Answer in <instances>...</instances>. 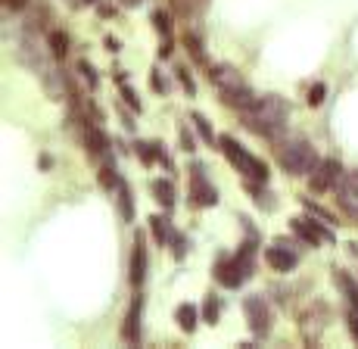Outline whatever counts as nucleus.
<instances>
[{"label": "nucleus", "instance_id": "obj_1", "mask_svg": "<svg viewBox=\"0 0 358 349\" xmlns=\"http://www.w3.org/2000/svg\"><path fill=\"white\" fill-rule=\"evenodd\" d=\"M243 125L262 137H274L287 125V103L281 97H262L243 109Z\"/></svg>", "mask_w": 358, "mask_h": 349}, {"label": "nucleus", "instance_id": "obj_2", "mask_svg": "<svg viewBox=\"0 0 358 349\" xmlns=\"http://www.w3.org/2000/svg\"><path fill=\"white\" fill-rule=\"evenodd\" d=\"M212 85H215V91L222 94V100L228 103V106H234V109H246V106L256 103V97H252L250 85L243 81V75L237 72V69H230V66L212 69Z\"/></svg>", "mask_w": 358, "mask_h": 349}, {"label": "nucleus", "instance_id": "obj_3", "mask_svg": "<svg viewBox=\"0 0 358 349\" xmlns=\"http://www.w3.org/2000/svg\"><path fill=\"white\" fill-rule=\"evenodd\" d=\"M281 166L290 174H311L321 166V159H318L315 147H311L309 141H293L290 147L281 150Z\"/></svg>", "mask_w": 358, "mask_h": 349}, {"label": "nucleus", "instance_id": "obj_4", "mask_svg": "<svg viewBox=\"0 0 358 349\" xmlns=\"http://www.w3.org/2000/svg\"><path fill=\"white\" fill-rule=\"evenodd\" d=\"M218 150H222V153L228 156V159L234 162V166L240 168L243 174H252L256 181H265V178H268V168H265V162L256 159V156H252L250 150H243L230 135H224L222 141H218Z\"/></svg>", "mask_w": 358, "mask_h": 349}, {"label": "nucleus", "instance_id": "obj_5", "mask_svg": "<svg viewBox=\"0 0 358 349\" xmlns=\"http://www.w3.org/2000/svg\"><path fill=\"white\" fill-rule=\"evenodd\" d=\"M290 231L296 237H302L305 243H311V247H321V243H333L337 237H333L331 225L327 222H311V218H290Z\"/></svg>", "mask_w": 358, "mask_h": 349}, {"label": "nucleus", "instance_id": "obj_6", "mask_svg": "<svg viewBox=\"0 0 358 349\" xmlns=\"http://www.w3.org/2000/svg\"><path fill=\"white\" fill-rule=\"evenodd\" d=\"M343 166H339L337 159H324L321 166L311 172V178H309V188L315 190V194H324V190H331V188H337L339 181H343Z\"/></svg>", "mask_w": 358, "mask_h": 349}, {"label": "nucleus", "instance_id": "obj_7", "mask_svg": "<svg viewBox=\"0 0 358 349\" xmlns=\"http://www.w3.org/2000/svg\"><path fill=\"white\" fill-rule=\"evenodd\" d=\"M243 312H246V322H250L252 334H256V337H265V334H268L271 315H268V306H265L262 296H246Z\"/></svg>", "mask_w": 358, "mask_h": 349}, {"label": "nucleus", "instance_id": "obj_8", "mask_svg": "<svg viewBox=\"0 0 358 349\" xmlns=\"http://www.w3.org/2000/svg\"><path fill=\"white\" fill-rule=\"evenodd\" d=\"M190 172H193V181H190V196H193V203H196V206H215V203H218V190L206 181L203 166H193Z\"/></svg>", "mask_w": 358, "mask_h": 349}, {"label": "nucleus", "instance_id": "obj_9", "mask_svg": "<svg viewBox=\"0 0 358 349\" xmlns=\"http://www.w3.org/2000/svg\"><path fill=\"white\" fill-rule=\"evenodd\" d=\"M243 278H250V275H246V269L240 265V259H237V256L215 265V281L224 284V287H240V284H243Z\"/></svg>", "mask_w": 358, "mask_h": 349}, {"label": "nucleus", "instance_id": "obj_10", "mask_svg": "<svg viewBox=\"0 0 358 349\" xmlns=\"http://www.w3.org/2000/svg\"><path fill=\"white\" fill-rule=\"evenodd\" d=\"M339 206L358 218V172H346L339 181Z\"/></svg>", "mask_w": 358, "mask_h": 349}, {"label": "nucleus", "instance_id": "obj_11", "mask_svg": "<svg viewBox=\"0 0 358 349\" xmlns=\"http://www.w3.org/2000/svg\"><path fill=\"white\" fill-rule=\"evenodd\" d=\"M141 312H143V296H134L128 315H125V322H122V337L128 343H134V346L141 343Z\"/></svg>", "mask_w": 358, "mask_h": 349}, {"label": "nucleus", "instance_id": "obj_12", "mask_svg": "<svg viewBox=\"0 0 358 349\" xmlns=\"http://www.w3.org/2000/svg\"><path fill=\"white\" fill-rule=\"evenodd\" d=\"M143 281H147V247H143V234H137L134 253H131V284L141 290Z\"/></svg>", "mask_w": 358, "mask_h": 349}, {"label": "nucleus", "instance_id": "obj_13", "mask_svg": "<svg viewBox=\"0 0 358 349\" xmlns=\"http://www.w3.org/2000/svg\"><path fill=\"white\" fill-rule=\"evenodd\" d=\"M268 265L274 271H293L296 269V253L287 249V243H277V247L268 249Z\"/></svg>", "mask_w": 358, "mask_h": 349}, {"label": "nucleus", "instance_id": "obj_14", "mask_svg": "<svg viewBox=\"0 0 358 349\" xmlns=\"http://www.w3.org/2000/svg\"><path fill=\"white\" fill-rule=\"evenodd\" d=\"M153 194H156V200L163 203L165 209L175 206V184H171V181H165V178H156V181H153Z\"/></svg>", "mask_w": 358, "mask_h": 349}, {"label": "nucleus", "instance_id": "obj_15", "mask_svg": "<svg viewBox=\"0 0 358 349\" xmlns=\"http://www.w3.org/2000/svg\"><path fill=\"white\" fill-rule=\"evenodd\" d=\"M196 322H200V312H196V306L184 302L181 309H178V324H181V330H184V334H193Z\"/></svg>", "mask_w": 358, "mask_h": 349}, {"label": "nucleus", "instance_id": "obj_16", "mask_svg": "<svg viewBox=\"0 0 358 349\" xmlns=\"http://www.w3.org/2000/svg\"><path fill=\"white\" fill-rule=\"evenodd\" d=\"M134 150H137V159L143 162V166H153L156 159H165L163 156V144H134Z\"/></svg>", "mask_w": 358, "mask_h": 349}, {"label": "nucleus", "instance_id": "obj_17", "mask_svg": "<svg viewBox=\"0 0 358 349\" xmlns=\"http://www.w3.org/2000/svg\"><path fill=\"white\" fill-rule=\"evenodd\" d=\"M150 228H153V234L159 243L171 240V228H169V218H165V215H150Z\"/></svg>", "mask_w": 358, "mask_h": 349}, {"label": "nucleus", "instance_id": "obj_18", "mask_svg": "<svg viewBox=\"0 0 358 349\" xmlns=\"http://www.w3.org/2000/svg\"><path fill=\"white\" fill-rule=\"evenodd\" d=\"M237 259H240V265L246 269V275H252V262H256V243L246 240L243 247H240V253H237Z\"/></svg>", "mask_w": 358, "mask_h": 349}, {"label": "nucleus", "instance_id": "obj_19", "mask_svg": "<svg viewBox=\"0 0 358 349\" xmlns=\"http://www.w3.org/2000/svg\"><path fill=\"white\" fill-rule=\"evenodd\" d=\"M88 141H91V150H94V153H100V156H106L109 153V141H106V135H103V131H88Z\"/></svg>", "mask_w": 358, "mask_h": 349}, {"label": "nucleus", "instance_id": "obj_20", "mask_svg": "<svg viewBox=\"0 0 358 349\" xmlns=\"http://www.w3.org/2000/svg\"><path fill=\"white\" fill-rule=\"evenodd\" d=\"M184 44H187V50H190V56H193V60L206 63V50H203V44H200V38H196V34H184Z\"/></svg>", "mask_w": 358, "mask_h": 349}, {"label": "nucleus", "instance_id": "obj_21", "mask_svg": "<svg viewBox=\"0 0 358 349\" xmlns=\"http://www.w3.org/2000/svg\"><path fill=\"white\" fill-rule=\"evenodd\" d=\"M50 47H53V56H66V50H69L66 32H53V34H50Z\"/></svg>", "mask_w": 358, "mask_h": 349}, {"label": "nucleus", "instance_id": "obj_22", "mask_svg": "<svg viewBox=\"0 0 358 349\" xmlns=\"http://www.w3.org/2000/svg\"><path fill=\"white\" fill-rule=\"evenodd\" d=\"M193 125H196V131H200V137H203L206 144L215 141V135H212V128H209V119H203V115H193Z\"/></svg>", "mask_w": 358, "mask_h": 349}, {"label": "nucleus", "instance_id": "obj_23", "mask_svg": "<svg viewBox=\"0 0 358 349\" xmlns=\"http://www.w3.org/2000/svg\"><path fill=\"white\" fill-rule=\"evenodd\" d=\"M305 209H309V212H311V215H315L318 222H327V225H337V218H333V215H331V212H327V209H321V206H315V203H311V200H305Z\"/></svg>", "mask_w": 358, "mask_h": 349}, {"label": "nucleus", "instance_id": "obj_24", "mask_svg": "<svg viewBox=\"0 0 358 349\" xmlns=\"http://www.w3.org/2000/svg\"><path fill=\"white\" fill-rule=\"evenodd\" d=\"M119 206H122L125 222H131V218H134V200H131V190L128 188H122V200H119Z\"/></svg>", "mask_w": 358, "mask_h": 349}, {"label": "nucleus", "instance_id": "obj_25", "mask_svg": "<svg viewBox=\"0 0 358 349\" xmlns=\"http://www.w3.org/2000/svg\"><path fill=\"white\" fill-rule=\"evenodd\" d=\"M203 318H206V324H215L218 322V300H215V296H206Z\"/></svg>", "mask_w": 358, "mask_h": 349}, {"label": "nucleus", "instance_id": "obj_26", "mask_svg": "<svg viewBox=\"0 0 358 349\" xmlns=\"http://www.w3.org/2000/svg\"><path fill=\"white\" fill-rule=\"evenodd\" d=\"M324 97H327V85H311V91H309V106H321L324 103Z\"/></svg>", "mask_w": 358, "mask_h": 349}, {"label": "nucleus", "instance_id": "obj_27", "mask_svg": "<svg viewBox=\"0 0 358 349\" xmlns=\"http://www.w3.org/2000/svg\"><path fill=\"white\" fill-rule=\"evenodd\" d=\"M153 22H156V32L163 34V38H169V16H165L163 10H156L153 13Z\"/></svg>", "mask_w": 358, "mask_h": 349}, {"label": "nucleus", "instance_id": "obj_28", "mask_svg": "<svg viewBox=\"0 0 358 349\" xmlns=\"http://www.w3.org/2000/svg\"><path fill=\"white\" fill-rule=\"evenodd\" d=\"M175 72H178V81L184 85V91H187V94L193 97V94H196V85H193V78L187 75V69H175Z\"/></svg>", "mask_w": 358, "mask_h": 349}, {"label": "nucleus", "instance_id": "obj_29", "mask_svg": "<svg viewBox=\"0 0 358 349\" xmlns=\"http://www.w3.org/2000/svg\"><path fill=\"white\" fill-rule=\"evenodd\" d=\"M78 69H82L84 81H88L91 87H97V72H94V69H91V63H78Z\"/></svg>", "mask_w": 358, "mask_h": 349}, {"label": "nucleus", "instance_id": "obj_30", "mask_svg": "<svg viewBox=\"0 0 358 349\" xmlns=\"http://www.w3.org/2000/svg\"><path fill=\"white\" fill-rule=\"evenodd\" d=\"M100 181L106 184V188H115V184H119V181H115V174H112V168H103V172H100Z\"/></svg>", "mask_w": 358, "mask_h": 349}, {"label": "nucleus", "instance_id": "obj_31", "mask_svg": "<svg viewBox=\"0 0 358 349\" xmlns=\"http://www.w3.org/2000/svg\"><path fill=\"white\" fill-rule=\"evenodd\" d=\"M171 243H175V247H171V249H175V256L181 259V256H184V237L181 234H171Z\"/></svg>", "mask_w": 358, "mask_h": 349}, {"label": "nucleus", "instance_id": "obj_32", "mask_svg": "<svg viewBox=\"0 0 358 349\" xmlns=\"http://www.w3.org/2000/svg\"><path fill=\"white\" fill-rule=\"evenodd\" d=\"M125 100L131 103V109H141V100L134 97V91H131V87H125Z\"/></svg>", "mask_w": 358, "mask_h": 349}, {"label": "nucleus", "instance_id": "obj_33", "mask_svg": "<svg viewBox=\"0 0 358 349\" xmlns=\"http://www.w3.org/2000/svg\"><path fill=\"white\" fill-rule=\"evenodd\" d=\"M3 3H7L10 10H22V7H25V3H28V0H3Z\"/></svg>", "mask_w": 358, "mask_h": 349}, {"label": "nucleus", "instance_id": "obj_34", "mask_svg": "<svg viewBox=\"0 0 358 349\" xmlns=\"http://www.w3.org/2000/svg\"><path fill=\"white\" fill-rule=\"evenodd\" d=\"M181 141H184V150H190V153H193V141H190V135H187V131H184V135H181Z\"/></svg>", "mask_w": 358, "mask_h": 349}, {"label": "nucleus", "instance_id": "obj_35", "mask_svg": "<svg viewBox=\"0 0 358 349\" xmlns=\"http://www.w3.org/2000/svg\"><path fill=\"white\" fill-rule=\"evenodd\" d=\"M125 7H141V0H122Z\"/></svg>", "mask_w": 358, "mask_h": 349}, {"label": "nucleus", "instance_id": "obj_36", "mask_svg": "<svg viewBox=\"0 0 358 349\" xmlns=\"http://www.w3.org/2000/svg\"><path fill=\"white\" fill-rule=\"evenodd\" d=\"M84 3H97V0H84Z\"/></svg>", "mask_w": 358, "mask_h": 349}]
</instances>
